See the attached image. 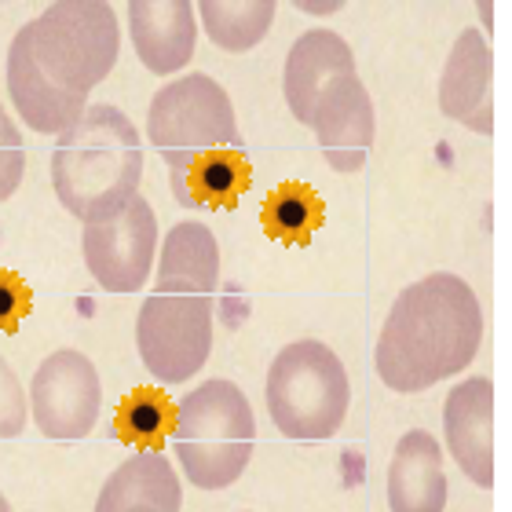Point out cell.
I'll list each match as a JSON object with an SVG mask.
<instances>
[{
	"mask_svg": "<svg viewBox=\"0 0 512 512\" xmlns=\"http://www.w3.org/2000/svg\"><path fill=\"white\" fill-rule=\"evenodd\" d=\"M118 15L103 0H59L26 22L8 48V96L41 136H63L88 110V92L118 66Z\"/></svg>",
	"mask_w": 512,
	"mask_h": 512,
	"instance_id": "6da1fadb",
	"label": "cell"
},
{
	"mask_svg": "<svg viewBox=\"0 0 512 512\" xmlns=\"http://www.w3.org/2000/svg\"><path fill=\"white\" fill-rule=\"evenodd\" d=\"M483 344V308L465 278L436 271L395 297L374 363L392 392H425L458 377Z\"/></svg>",
	"mask_w": 512,
	"mask_h": 512,
	"instance_id": "7a4b0ae2",
	"label": "cell"
},
{
	"mask_svg": "<svg viewBox=\"0 0 512 512\" xmlns=\"http://www.w3.org/2000/svg\"><path fill=\"white\" fill-rule=\"evenodd\" d=\"M143 139L118 107H88L52 150V187L66 213L85 224L118 216L139 194Z\"/></svg>",
	"mask_w": 512,
	"mask_h": 512,
	"instance_id": "3957f363",
	"label": "cell"
},
{
	"mask_svg": "<svg viewBox=\"0 0 512 512\" xmlns=\"http://www.w3.org/2000/svg\"><path fill=\"white\" fill-rule=\"evenodd\" d=\"M176 454L198 491H224L246 472L256 447V417L235 381L213 377L176 406Z\"/></svg>",
	"mask_w": 512,
	"mask_h": 512,
	"instance_id": "277c9868",
	"label": "cell"
},
{
	"mask_svg": "<svg viewBox=\"0 0 512 512\" xmlns=\"http://www.w3.org/2000/svg\"><path fill=\"white\" fill-rule=\"evenodd\" d=\"M352 406L348 370L330 344L293 341L267 370V414L286 439L319 443L341 432Z\"/></svg>",
	"mask_w": 512,
	"mask_h": 512,
	"instance_id": "5b68a950",
	"label": "cell"
},
{
	"mask_svg": "<svg viewBox=\"0 0 512 512\" xmlns=\"http://www.w3.org/2000/svg\"><path fill=\"white\" fill-rule=\"evenodd\" d=\"M147 136L169 169H180L209 150L246 147L231 96L205 74L176 77L161 88L150 103Z\"/></svg>",
	"mask_w": 512,
	"mask_h": 512,
	"instance_id": "8992f818",
	"label": "cell"
},
{
	"mask_svg": "<svg viewBox=\"0 0 512 512\" xmlns=\"http://www.w3.org/2000/svg\"><path fill=\"white\" fill-rule=\"evenodd\" d=\"M136 348L154 381H191L213 352V297L150 293L136 315Z\"/></svg>",
	"mask_w": 512,
	"mask_h": 512,
	"instance_id": "52a82bcc",
	"label": "cell"
},
{
	"mask_svg": "<svg viewBox=\"0 0 512 512\" xmlns=\"http://www.w3.org/2000/svg\"><path fill=\"white\" fill-rule=\"evenodd\" d=\"M99 406L103 384L85 352L59 348L37 366L30 384V414L48 439H85L99 421Z\"/></svg>",
	"mask_w": 512,
	"mask_h": 512,
	"instance_id": "ba28073f",
	"label": "cell"
},
{
	"mask_svg": "<svg viewBox=\"0 0 512 512\" xmlns=\"http://www.w3.org/2000/svg\"><path fill=\"white\" fill-rule=\"evenodd\" d=\"M88 275L107 293H136L147 286L154 253H158V220L143 194L110 220L85 224L81 231Z\"/></svg>",
	"mask_w": 512,
	"mask_h": 512,
	"instance_id": "9c48e42d",
	"label": "cell"
},
{
	"mask_svg": "<svg viewBox=\"0 0 512 512\" xmlns=\"http://www.w3.org/2000/svg\"><path fill=\"white\" fill-rule=\"evenodd\" d=\"M311 128L333 172H359L374 147V103L359 74L337 77L322 92Z\"/></svg>",
	"mask_w": 512,
	"mask_h": 512,
	"instance_id": "30bf717a",
	"label": "cell"
},
{
	"mask_svg": "<svg viewBox=\"0 0 512 512\" xmlns=\"http://www.w3.org/2000/svg\"><path fill=\"white\" fill-rule=\"evenodd\" d=\"M439 110L469 132H494V52L480 30H461L439 77Z\"/></svg>",
	"mask_w": 512,
	"mask_h": 512,
	"instance_id": "8fae6325",
	"label": "cell"
},
{
	"mask_svg": "<svg viewBox=\"0 0 512 512\" xmlns=\"http://www.w3.org/2000/svg\"><path fill=\"white\" fill-rule=\"evenodd\" d=\"M443 436L450 458L476 487H494V384L469 377L450 388L443 406Z\"/></svg>",
	"mask_w": 512,
	"mask_h": 512,
	"instance_id": "7c38bea8",
	"label": "cell"
},
{
	"mask_svg": "<svg viewBox=\"0 0 512 512\" xmlns=\"http://www.w3.org/2000/svg\"><path fill=\"white\" fill-rule=\"evenodd\" d=\"M128 33L150 74H176L194 59L198 11L187 0H132Z\"/></svg>",
	"mask_w": 512,
	"mask_h": 512,
	"instance_id": "4fadbf2b",
	"label": "cell"
},
{
	"mask_svg": "<svg viewBox=\"0 0 512 512\" xmlns=\"http://www.w3.org/2000/svg\"><path fill=\"white\" fill-rule=\"evenodd\" d=\"M344 74H355V55L344 44L341 33L333 30H308L300 33L297 44L286 55V74L282 92L300 125H311V114L319 107L322 92Z\"/></svg>",
	"mask_w": 512,
	"mask_h": 512,
	"instance_id": "5bb4252c",
	"label": "cell"
},
{
	"mask_svg": "<svg viewBox=\"0 0 512 512\" xmlns=\"http://www.w3.org/2000/svg\"><path fill=\"white\" fill-rule=\"evenodd\" d=\"M388 509L392 512H443L447 509V472L439 439L425 428L399 436L388 465Z\"/></svg>",
	"mask_w": 512,
	"mask_h": 512,
	"instance_id": "9a60e30c",
	"label": "cell"
},
{
	"mask_svg": "<svg viewBox=\"0 0 512 512\" xmlns=\"http://www.w3.org/2000/svg\"><path fill=\"white\" fill-rule=\"evenodd\" d=\"M158 256L154 293L169 297H213L220 286V246L216 235L198 220H183L165 235Z\"/></svg>",
	"mask_w": 512,
	"mask_h": 512,
	"instance_id": "2e32d148",
	"label": "cell"
},
{
	"mask_svg": "<svg viewBox=\"0 0 512 512\" xmlns=\"http://www.w3.org/2000/svg\"><path fill=\"white\" fill-rule=\"evenodd\" d=\"M172 194L183 209H235L242 194L253 187V165L246 147H227L198 154L180 169H169Z\"/></svg>",
	"mask_w": 512,
	"mask_h": 512,
	"instance_id": "e0dca14e",
	"label": "cell"
},
{
	"mask_svg": "<svg viewBox=\"0 0 512 512\" xmlns=\"http://www.w3.org/2000/svg\"><path fill=\"white\" fill-rule=\"evenodd\" d=\"M139 505L158 512L183 509V487L176 480L172 461L158 450H136L118 472L103 483L96 512H132Z\"/></svg>",
	"mask_w": 512,
	"mask_h": 512,
	"instance_id": "ac0fdd59",
	"label": "cell"
},
{
	"mask_svg": "<svg viewBox=\"0 0 512 512\" xmlns=\"http://www.w3.org/2000/svg\"><path fill=\"white\" fill-rule=\"evenodd\" d=\"M260 224L271 242L282 246H311V238L319 235L326 224V205L311 183L286 180L267 194L264 209H260Z\"/></svg>",
	"mask_w": 512,
	"mask_h": 512,
	"instance_id": "d6986e66",
	"label": "cell"
},
{
	"mask_svg": "<svg viewBox=\"0 0 512 512\" xmlns=\"http://www.w3.org/2000/svg\"><path fill=\"white\" fill-rule=\"evenodd\" d=\"M194 11L202 15L205 33L220 52H249L275 22L271 0H202Z\"/></svg>",
	"mask_w": 512,
	"mask_h": 512,
	"instance_id": "ffe728a7",
	"label": "cell"
},
{
	"mask_svg": "<svg viewBox=\"0 0 512 512\" xmlns=\"http://www.w3.org/2000/svg\"><path fill=\"white\" fill-rule=\"evenodd\" d=\"M176 432V403L158 388H136L118 403L114 436L132 450H158Z\"/></svg>",
	"mask_w": 512,
	"mask_h": 512,
	"instance_id": "44dd1931",
	"label": "cell"
},
{
	"mask_svg": "<svg viewBox=\"0 0 512 512\" xmlns=\"http://www.w3.org/2000/svg\"><path fill=\"white\" fill-rule=\"evenodd\" d=\"M26 421H30V395L22 392L19 374L0 355V439L22 436Z\"/></svg>",
	"mask_w": 512,
	"mask_h": 512,
	"instance_id": "7402d4cb",
	"label": "cell"
},
{
	"mask_svg": "<svg viewBox=\"0 0 512 512\" xmlns=\"http://www.w3.org/2000/svg\"><path fill=\"white\" fill-rule=\"evenodd\" d=\"M22 172H26V150H22V132L0 107V202H8L19 191Z\"/></svg>",
	"mask_w": 512,
	"mask_h": 512,
	"instance_id": "603a6c76",
	"label": "cell"
},
{
	"mask_svg": "<svg viewBox=\"0 0 512 512\" xmlns=\"http://www.w3.org/2000/svg\"><path fill=\"white\" fill-rule=\"evenodd\" d=\"M33 311V293L19 271L0 267V333H19L22 319Z\"/></svg>",
	"mask_w": 512,
	"mask_h": 512,
	"instance_id": "cb8c5ba5",
	"label": "cell"
},
{
	"mask_svg": "<svg viewBox=\"0 0 512 512\" xmlns=\"http://www.w3.org/2000/svg\"><path fill=\"white\" fill-rule=\"evenodd\" d=\"M0 512H11V505H8V498H4V494H0Z\"/></svg>",
	"mask_w": 512,
	"mask_h": 512,
	"instance_id": "d4e9b609",
	"label": "cell"
},
{
	"mask_svg": "<svg viewBox=\"0 0 512 512\" xmlns=\"http://www.w3.org/2000/svg\"><path fill=\"white\" fill-rule=\"evenodd\" d=\"M132 512H158V509H147V505H139V509H132Z\"/></svg>",
	"mask_w": 512,
	"mask_h": 512,
	"instance_id": "484cf974",
	"label": "cell"
}]
</instances>
